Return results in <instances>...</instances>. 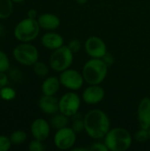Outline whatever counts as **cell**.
<instances>
[{
  "label": "cell",
  "instance_id": "obj_1",
  "mask_svg": "<svg viewBox=\"0 0 150 151\" xmlns=\"http://www.w3.org/2000/svg\"><path fill=\"white\" fill-rule=\"evenodd\" d=\"M84 131L90 138L101 140L111 129V120L103 111L93 109L84 115Z\"/></svg>",
  "mask_w": 150,
  "mask_h": 151
},
{
  "label": "cell",
  "instance_id": "obj_2",
  "mask_svg": "<svg viewBox=\"0 0 150 151\" xmlns=\"http://www.w3.org/2000/svg\"><path fill=\"white\" fill-rule=\"evenodd\" d=\"M108 66L102 58L88 60L81 70L84 81L88 85H98L103 82L108 74Z\"/></svg>",
  "mask_w": 150,
  "mask_h": 151
},
{
  "label": "cell",
  "instance_id": "obj_3",
  "mask_svg": "<svg viewBox=\"0 0 150 151\" xmlns=\"http://www.w3.org/2000/svg\"><path fill=\"white\" fill-rule=\"evenodd\" d=\"M109 151H126L133 144V136L124 127L111 128L103 138Z\"/></svg>",
  "mask_w": 150,
  "mask_h": 151
},
{
  "label": "cell",
  "instance_id": "obj_4",
  "mask_svg": "<svg viewBox=\"0 0 150 151\" xmlns=\"http://www.w3.org/2000/svg\"><path fill=\"white\" fill-rule=\"evenodd\" d=\"M40 25L36 19L25 18L21 19L14 27L13 35L16 40L20 42H31L40 34Z\"/></svg>",
  "mask_w": 150,
  "mask_h": 151
},
{
  "label": "cell",
  "instance_id": "obj_5",
  "mask_svg": "<svg viewBox=\"0 0 150 151\" xmlns=\"http://www.w3.org/2000/svg\"><path fill=\"white\" fill-rule=\"evenodd\" d=\"M72 63L73 52L67 45H63L62 47L53 50L49 59L50 67L57 73H61L70 68Z\"/></svg>",
  "mask_w": 150,
  "mask_h": 151
},
{
  "label": "cell",
  "instance_id": "obj_6",
  "mask_svg": "<svg viewBox=\"0 0 150 151\" xmlns=\"http://www.w3.org/2000/svg\"><path fill=\"white\" fill-rule=\"evenodd\" d=\"M12 56L19 64L25 66H33L39 59V51L30 42H20L13 49Z\"/></svg>",
  "mask_w": 150,
  "mask_h": 151
},
{
  "label": "cell",
  "instance_id": "obj_7",
  "mask_svg": "<svg viewBox=\"0 0 150 151\" xmlns=\"http://www.w3.org/2000/svg\"><path fill=\"white\" fill-rule=\"evenodd\" d=\"M81 98L75 91L65 93L58 101L59 112L71 118L79 112L81 105Z\"/></svg>",
  "mask_w": 150,
  "mask_h": 151
},
{
  "label": "cell",
  "instance_id": "obj_8",
  "mask_svg": "<svg viewBox=\"0 0 150 151\" xmlns=\"http://www.w3.org/2000/svg\"><path fill=\"white\" fill-rule=\"evenodd\" d=\"M77 141V134L70 127H65L56 130L53 142L57 149L60 150H72Z\"/></svg>",
  "mask_w": 150,
  "mask_h": 151
},
{
  "label": "cell",
  "instance_id": "obj_9",
  "mask_svg": "<svg viewBox=\"0 0 150 151\" xmlns=\"http://www.w3.org/2000/svg\"><path fill=\"white\" fill-rule=\"evenodd\" d=\"M58 78L61 86L71 91H77L80 89L85 82L82 73L72 68H68L61 72Z\"/></svg>",
  "mask_w": 150,
  "mask_h": 151
},
{
  "label": "cell",
  "instance_id": "obj_10",
  "mask_svg": "<svg viewBox=\"0 0 150 151\" xmlns=\"http://www.w3.org/2000/svg\"><path fill=\"white\" fill-rule=\"evenodd\" d=\"M87 54L92 58H102L107 52L105 42L99 36H89L84 43Z\"/></svg>",
  "mask_w": 150,
  "mask_h": 151
},
{
  "label": "cell",
  "instance_id": "obj_11",
  "mask_svg": "<svg viewBox=\"0 0 150 151\" xmlns=\"http://www.w3.org/2000/svg\"><path fill=\"white\" fill-rule=\"evenodd\" d=\"M105 96V90L98 85H88L82 92L81 99L88 105H95L100 104Z\"/></svg>",
  "mask_w": 150,
  "mask_h": 151
},
{
  "label": "cell",
  "instance_id": "obj_12",
  "mask_svg": "<svg viewBox=\"0 0 150 151\" xmlns=\"http://www.w3.org/2000/svg\"><path fill=\"white\" fill-rule=\"evenodd\" d=\"M51 126L50 122L42 118L35 119L30 126V132L34 139L40 141H46L50 134Z\"/></svg>",
  "mask_w": 150,
  "mask_h": 151
},
{
  "label": "cell",
  "instance_id": "obj_13",
  "mask_svg": "<svg viewBox=\"0 0 150 151\" xmlns=\"http://www.w3.org/2000/svg\"><path fill=\"white\" fill-rule=\"evenodd\" d=\"M137 119L141 128H150V98L143 97L137 108Z\"/></svg>",
  "mask_w": 150,
  "mask_h": 151
},
{
  "label": "cell",
  "instance_id": "obj_14",
  "mask_svg": "<svg viewBox=\"0 0 150 151\" xmlns=\"http://www.w3.org/2000/svg\"><path fill=\"white\" fill-rule=\"evenodd\" d=\"M58 101L55 96L42 95L38 101L39 109L47 115H53L59 111Z\"/></svg>",
  "mask_w": 150,
  "mask_h": 151
},
{
  "label": "cell",
  "instance_id": "obj_15",
  "mask_svg": "<svg viewBox=\"0 0 150 151\" xmlns=\"http://www.w3.org/2000/svg\"><path fill=\"white\" fill-rule=\"evenodd\" d=\"M42 45L50 50H55L64 45V37L54 31H49L45 33L41 38Z\"/></svg>",
  "mask_w": 150,
  "mask_h": 151
},
{
  "label": "cell",
  "instance_id": "obj_16",
  "mask_svg": "<svg viewBox=\"0 0 150 151\" xmlns=\"http://www.w3.org/2000/svg\"><path fill=\"white\" fill-rule=\"evenodd\" d=\"M36 19L40 25V27L47 31H54L57 29L61 23L60 19L57 15L50 12L40 14Z\"/></svg>",
  "mask_w": 150,
  "mask_h": 151
},
{
  "label": "cell",
  "instance_id": "obj_17",
  "mask_svg": "<svg viewBox=\"0 0 150 151\" xmlns=\"http://www.w3.org/2000/svg\"><path fill=\"white\" fill-rule=\"evenodd\" d=\"M60 87H61V83L59 78L56 76H49L42 83L41 88H42V95L55 96L59 91Z\"/></svg>",
  "mask_w": 150,
  "mask_h": 151
},
{
  "label": "cell",
  "instance_id": "obj_18",
  "mask_svg": "<svg viewBox=\"0 0 150 151\" xmlns=\"http://www.w3.org/2000/svg\"><path fill=\"white\" fill-rule=\"evenodd\" d=\"M69 123H70V118L64 115L63 113H61L59 111L53 114L50 120L51 128H53L55 130H58L63 127H68Z\"/></svg>",
  "mask_w": 150,
  "mask_h": 151
},
{
  "label": "cell",
  "instance_id": "obj_19",
  "mask_svg": "<svg viewBox=\"0 0 150 151\" xmlns=\"http://www.w3.org/2000/svg\"><path fill=\"white\" fill-rule=\"evenodd\" d=\"M13 2L11 0H0V19H6L12 14Z\"/></svg>",
  "mask_w": 150,
  "mask_h": 151
},
{
  "label": "cell",
  "instance_id": "obj_20",
  "mask_svg": "<svg viewBox=\"0 0 150 151\" xmlns=\"http://www.w3.org/2000/svg\"><path fill=\"white\" fill-rule=\"evenodd\" d=\"M72 119V128L74 130V132L78 134L82 133L85 130V126H84V116L80 114L79 112L75 114L74 116L71 117Z\"/></svg>",
  "mask_w": 150,
  "mask_h": 151
},
{
  "label": "cell",
  "instance_id": "obj_21",
  "mask_svg": "<svg viewBox=\"0 0 150 151\" xmlns=\"http://www.w3.org/2000/svg\"><path fill=\"white\" fill-rule=\"evenodd\" d=\"M9 137L13 145H20L27 141V135L23 130H15L11 134Z\"/></svg>",
  "mask_w": 150,
  "mask_h": 151
},
{
  "label": "cell",
  "instance_id": "obj_22",
  "mask_svg": "<svg viewBox=\"0 0 150 151\" xmlns=\"http://www.w3.org/2000/svg\"><path fill=\"white\" fill-rule=\"evenodd\" d=\"M33 70H34V73L37 76H39V77H46L48 75L49 72H50V67L44 62H42V61L38 60L33 65Z\"/></svg>",
  "mask_w": 150,
  "mask_h": 151
},
{
  "label": "cell",
  "instance_id": "obj_23",
  "mask_svg": "<svg viewBox=\"0 0 150 151\" xmlns=\"http://www.w3.org/2000/svg\"><path fill=\"white\" fill-rule=\"evenodd\" d=\"M16 96V91L8 86L4 87L0 89V97L4 101H11Z\"/></svg>",
  "mask_w": 150,
  "mask_h": 151
},
{
  "label": "cell",
  "instance_id": "obj_24",
  "mask_svg": "<svg viewBox=\"0 0 150 151\" xmlns=\"http://www.w3.org/2000/svg\"><path fill=\"white\" fill-rule=\"evenodd\" d=\"M11 66L9 57L0 50V73H6Z\"/></svg>",
  "mask_w": 150,
  "mask_h": 151
},
{
  "label": "cell",
  "instance_id": "obj_25",
  "mask_svg": "<svg viewBox=\"0 0 150 151\" xmlns=\"http://www.w3.org/2000/svg\"><path fill=\"white\" fill-rule=\"evenodd\" d=\"M133 138L136 142H146L149 139V129H144V128H141L134 134Z\"/></svg>",
  "mask_w": 150,
  "mask_h": 151
},
{
  "label": "cell",
  "instance_id": "obj_26",
  "mask_svg": "<svg viewBox=\"0 0 150 151\" xmlns=\"http://www.w3.org/2000/svg\"><path fill=\"white\" fill-rule=\"evenodd\" d=\"M45 147L42 143V141L34 139L28 144V150L29 151H43Z\"/></svg>",
  "mask_w": 150,
  "mask_h": 151
},
{
  "label": "cell",
  "instance_id": "obj_27",
  "mask_svg": "<svg viewBox=\"0 0 150 151\" xmlns=\"http://www.w3.org/2000/svg\"><path fill=\"white\" fill-rule=\"evenodd\" d=\"M11 145L10 137L0 134V151H8L11 148Z\"/></svg>",
  "mask_w": 150,
  "mask_h": 151
},
{
  "label": "cell",
  "instance_id": "obj_28",
  "mask_svg": "<svg viewBox=\"0 0 150 151\" xmlns=\"http://www.w3.org/2000/svg\"><path fill=\"white\" fill-rule=\"evenodd\" d=\"M67 46L73 52V54H75V53H77V52H79L80 50V49H81V42L79 40H77V39H72V40H71L68 42Z\"/></svg>",
  "mask_w": 150,
  "mask_h": 151
},
{
  "label": "cell",
  "instance_id": "obj_29",
  "mask_svg": "<svg viewBox=\"0 0 150 151\" xmlns=\"http://www.w3.org/2000/svg\"><path fill=\"white\" fill-rule=\"evenodd\" d=\"M88 150L91 151H109L107 146L105 145L104 142H93Z\"/></svg>",
  "mask_w": 150,
  "mask_h": 151
},
{
  "label": "cell",
  "instance_id": "obj_30",
  "mask_svg": "<svg viewBox=\"0 0 150 151\" xmlns=\"http://www.w3.org/2000/svg\"><path fill=\"white\" fill-rule=\"evenodd\" d=\"M102 59L103 60V62L107 65L108 67H111L114 63H115V58L113 57V55L110 52H106V54L102 58Z\"/></svg>",
  "mask_w": 150,
  "mask_h": 151
},
{
  "label": "cell",
  "instance_id": "obj_31",
  "mask_svg": "<svg viewBox=\"0 0 150 151\" xmlns=\"http://www.w3.org/2000/svg\"><path fill=\"white\" fill-rule=\"evenodd\" d=\"M8 81H9V79H8V76L5 74V73H0V89L7 86Z\"/></svg>",
  "mask_w": 150,
  "mask_h": 151
},
{
  "label": "cell",
  "instance_id": "obj_32",
  "mask_svg": "<svg viewBox=\"0 0 150 151\" xmlns=\"http://www.w3.org/2000/svg\"><path fill=\"white\" fill-rule=\"evenodd\" d=\"M27 15L28 18H31V19H37V17H38V13H37L36 10H34V9H29Z\"/></svg>",
  "mask_w": 150,
  "mask_h": 151
},
{
  "label": "cell",
  "instance_id": "obj_33",
  "mask_svg": "<svg viewBox=\"0 0 150 151\" xmlns=\"http://www.w3.org/2000/svg\"><path fill=\"white\" fill-rule=\"evenodd\" d=\"M72 150L73 151H87V150H88V148L87 149V148H72Z\"/></svg>",
  "mask_w": 150,
  "mask_h": 151
},
{
  "label": "cell",
  "instance_id": "obj_34",
  "mask_svg": "<svg viewBox=\"0 0 150 151\" xmlns=\"http://www.w3.org/2000/svg\"><path fill=\"white\" fill-rule=\"evenodd\" d=\"M75 1H76V3H77L78 4L83 5V4H86L88 3V0H75Z\"/></svg>",
  "mask_w": 150,
  "mask_h": 151
},
{
  "label": "cell",
  "instance_id": "obj_35",
  "mask_svg": "<svg viewBox=\"0 0 150 151\" xmlns=\"http://www.w3.org/2000/svg\"><path fill=\"white\" fill-rule=\"evenodd\" d=\"M13 3H15V4H19V3H22V2H24L25 0H11Z\"/></svg>",
  "mask_w": 150,
  "mask_h": 151
},
{
  "label": "cell",
  "instance_id": "obj_36",
  "mask_svg": "<svg viewBox=\"0 0 150 151\" xmlns=\"http://www.w3.org/2000/svg\"><path fill=\"white\" fill-rule=\"evenodd\" d=\"M2 32H3V27H2V26L0 25V35L2 34Z\"/></svg>",
  "mask_w": 150,
  "mask_h": 151
},
{
  "label": "cell",
  "instance_id": "obj_37",
  "mask_svg": "<svg viewBox=\"0 0 150 151\" xmlns=\"http://www.w3.org/2000/svg\"><path fill=\"white\" fill-rule=\"evenodd\" d=\"M149 139H150V128L149 129Z\"/></svg>",
  "mask_w": 150,
  "mask_h": 151
}]
</instances>
